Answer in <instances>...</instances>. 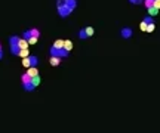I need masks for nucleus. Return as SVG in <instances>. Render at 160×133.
I'll list each match as a JSON object with an SVG mask.
<instances>
[{
  "label": "nucleus",
  "instance_id": "f257e3e1",
  "mask_svg": "<svg viewBox=\"0 0 160 133\" xmlns=\"http://www.w3.org/2000/svg\"><path fill=\"white\" fill-rule=\"evenodd\" d=\"M77 7V0H56V12L61 18H67Z\"/></svg>",
  "mask_w": 160,
  "mask_h": 133
},
{
  "label": "nucleus",
  "instance_id": "f03ea898",
  "mask_svg": "<svg viewBox=\"0 0 160 133\" xmlns=\"http://www.w3.org/2000/svg\"><path fill=\"white\" fill-rule=\"evenodd\" d=\"M62 46H64V40H61V39L55 40V41L52 43V46L49 47V55H50V56H58V58H61V59L68 58L70 53L62 49Z\"/></svg>",
  "mask_w": 160,
  "mask_h": 133
},
{
  "label": "nucleus",
  "instance_id": "7ed1b4c3",
  "mask_svg": "<svg viewBox=\"0 0 160 133\" xmlns=\"http://www.w3.org/2000/svg\"><path fill=\"white\" fill-rule=\"evenodd\" d=\"M18 39H19V35H11V37H9V49H11V53L13 56H18V52H19Z\"/></svg>",
  "mask_w": 160,
  "mask_h": 133
},
{
  "label": "nucleus",
  "instance_id": "20e7f679",
  "mask_svg": "<svg viewBox=\"0 0 160 133\" xmlns=\"http://www.w3.org/2000/svg\"><path fill=\"white\" fill-rule=\"evenodd\" d=\"M21 83H22V87H24V90L25 92H34V86L31 83V77H28L25 73L21 76Z\"/></svg>",
  "mask_w": 160,
  "mask_h": 133
},
{
  "label": "nucleus",
  "instance_id": "39448f33",
  "mask_svg": "<svg viewBox=\"0 0 160 133\" xmlns=\"http://www.w3.org/2000/svg\"><path fill=\"white\" fill-rule=\"evenodd\" d=\"M22 65L25 68H30V67H37L39 65V58L36 55H28L27 58H22Z\"/></svg>",
  "mask_w": 160,
  "mask_h": 133
},
{
  "label": "nucleus",
  "instance_id": "423d86ee",
  "mask_svg": "<svg viewBox=\"0 0 160 133\" xmlns=\"http://www.w3.org/2000/svg\"><path fill=\"white\" fill-rule=\"evenodd\" d=\"M22 39H25V40H28V39H31V37H40V30L39 28H30V30H25L24 33H22V35H21Z\"/></svg>",
  "mask_w": 160,
  "mask_h": 133
},
{
  "label": "nucleus",
  "instance_id": "0eeeda50",
  "mask_svg": "<svg viewBox=\"0 0 160 133\" xmlns=\"http://www.w3.org/2000/svg\"><path fill=\"white\" fill-rule=\"evenodd\" d=\"M120 35H122V39H130L133 35V30L130 27H123L120 30Z\"/></svg>",
  "mask_w": 160,
  "mask_h": 133
},
{
  "label": "nucleus",
  "instance_id": "6e6552de",
  "mask_svg": "<svg viewBox=\"0 0 160 133\" xmlns=\"http://www.w3.org/2000/svg\"><path fill=\"white\" fill-rule=\"evenodd\" d=\"M25 74L33 78V77H36V76H39V68H37V67H30V68H27Z\"/></svg>",
  "mask_w": 160,
  "mask_h": 133
},
{
  "label": "nucleus",
  "instance_id": "1a4fd4ad",
  "mask_svg": "<svg viewBox=\"0 0 160 133\" xmlns=\"http://www.w3.org/2000/svg\"><path fill=\"white\" fill-rule=\"evenodd\" d=\"M49 64H50L52 67H59L61 58H58V56H49Z\"/></svg>",
  "mask_w": 160,
  "mask_h": 133
},
{
  "label": "nucleus",
  "instance_id": "9d476101",
  "mask_svg": "<svg viewBox=\"0 0 160 133\" xmlns=\"http://www.w3.org/2000/svg\"><path fill=\"white\" fill-rule=\"evenodd\" d=\"M18 46H19V50H21V49H28L30 44L27 43V40H25V39L19 37V39H18Z\"/></svg>",
  "mask_w": 160,
  "mask_h": 133
},
{
  "label": "nucleus",
  "instance_id": "9b49d317",
  "mask_svg": "<svg viewBox=\"0 0 160 133\" xmlns=\"http://www.w3.org/2000/svg\"><path fill=\"white\" fill-rule=\"evenodd\" d=\"M62 49L70 53L71 49H73V41H71V40H64V46H62Z\"/></svg>",
  "mask_w": 160,
  "mask_h": 133
},
{
  "label": "nucleus",
  "instance_id": "f8f14e48",
  "mask_svg": "<svg viewBox=\"0 0 160 133\" xmlns=\"http://www.w3.org/2000/svg\"><path fill=\"white\" fill-rule=\"evenodd\" d=\"M77 37H79L80 40H86V39H89V37H87V34H86L85 27H83V28H80V30L77 31Z\"/></svg>",
  "mask_w": 160,
  "mask_h": 133
},
{
  "label": "nucleus",
  "instance_id": "ddd939ff",
  "mask_svg": "<svg viewBox=\"0 0 160 133\" xmlns=\"http://www.w3.org/2000/svg\"><path fill=\"white\" fill-rule=\"evenodd\" d=\"M28 55H30L28 49H21L19 52H18V56H19V58H27Z\"/></svg>",
  "mask_w": 160,
  "mask_h": 133
},
{
  "label": "nucleus",
  "instance_id": "4468645a",
  "mask_svg": "<svg viewBox=\"0 0 160 133\" xmlns=\"http://www.w3.org/2000/svg\"><path fill=\"white\" fill-rule=\"evenodd\" d=\"M31 83H33L34 87H37V86L40 84V74H39V76H36V77H33V78H31Z\"/></svg>",
  "mask_w": 160,
  "mask_h": 133
},
{
  "label": "nucleus",
  "instance_id": "2eb2a0df",
  "mask_svg": "<svg viewBox=\"0 0 160 133\" xmlns=\"http://www.w3.org/2000/svg\"><path fill=\"white\" fill-rule=\"evenodd\" d=\"M154 28H156V24H154V22H153V24H147L145 33H153V31H154Z\"/></svg>",
  "mask_w": 160,
  "mask_h": 133
},
{
  "label": "nucleus",
  "instance_id": "dca6fc26",
  "mask_svg": "<svg viewBox=\"0 0 160 133\" xmlns=\"http://www.w3.org/2000/svg\"><path fill=\"white\" fill-rule=\"evenodd\" d=\"M85 30H86V34H87V37H91V35H93V33H95L93 27H85Z\"/></svg>",
  "mask_w": 160,
  "mask_h": 133
},
{
  "label": "nucleus",
  "instance_id": "f3484780",
  "mask_svg": "<svg viewBox=\"0 0 160 133\" xmlns=\"http://www.w3.org/2000/svg\"><path fill=\"white\" fill-rule=\"evenodd\" d=\"M147 12H148L150 16H154V15H157L159 11H157V9H154V7H148V9H147Z\"/></svg>",
  "mask_w": 160,
  "mask_h": 133
},
{
  "label": "nucleus",
  "instance_id": "a211bd4d",
  "mask_svg": "<svg viewBox=\"0 0 160 133\" xmlns=\"http://www.w3.org/2000/svg\"><path fill=\"white\" fill-rule=\"evenodd\" d=\"M142 22H145V24H153L154 22V19H153V16H150V15H147L144 19H142Z\"/></svg>",
  "mask_w": 160,
  "mask_h": 133
},
{
  "label": "nucleus",
  "instance_id": "6ab92c4d",
  "mask_svg": "<svg viewBox=\"0 0 160 133\" xmlns=\"http://www.w3.org/2000/svg\"><path fill=\"white\" fill-rule=\"evenodd\" d=\"M37 37H31V39H28V40H27V43H28V44H31V46H33V44H36V43H37Z\"/></svg>",
  "mask_w": 160,
  "mask_h": 133
},
{
  "label": "nucleus",
  "instance_id": "aec40b11",
  "mask_svg": "<svg viewBox=\"0 0 160 133\" xmlns=\"http://www.w3.org/2000/svg\"><path fill=\"white\" fill-rule=\"evenodd\" d=\"M151 7H154V9H157V11H159V9H160V0H154L153 5H151Z\"/></svg>",
  "mask_w": 160,
  "mask_h": 133
},
{
  "label": "nucleus",
  "instance_id": "412c9836",
  "mask_svg": "<svg viewBox=\"0 0 160 133\" xmlns=\"http://www.w3.org/2000/svg\"><path fill=\"white\" fill-rule=\"evenodd\" d=\"M130 5H142V0H129Z\"/></svg>",
  "mask_w": 160,
  "mask_h": 133
},
{
  "label": "nucleus",
  "instance_id": "4be33fe9",
  "mask_svg": "<svg viewBox=\"0 0 160 133\" xmlns=\"http://www.w3.org/2000/svg\"><path fill=\"white\" fill-rule=\"evenodd\" d=\"M3 59V47H2V43H0V61Z\"/></svg>",
  "mask_w": 160,
  "mask_h": 133
},
{
  "label": "nucleus",
  "instance_id": "5701e85b",
  "mask_svg": "<svg viewBox=\"0 0 160 133\" xmlns=\"http://www.w3.org/2000/svg\"><path fill=\"white\" fill-rule=\"evenodd\" d=\"M139 27H141V30H142V31H145V28H147V24H145V22H141V25H139Z\"/></svg>",
  "mask_w": 160,
  "mask_h": 133
}]
</instances>
